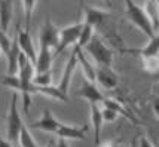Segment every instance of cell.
I'll use <instances>...</instances> for the list:
<instances>
[{
  "instance_id": "19",
  "label": "cell",
  "mask_w": 159,
  "mask_h": 147,
  "mask_svg": "<svg viewBox=\"0 0 159 147\" xmlns=\"http://www.w3.org/2000/svg\"><path fill=\"white\" fill-rule=\"evenodd\" d=\"M11 21H12V0H2L0 2V30L7 33Z\"/></svg>"
},
{
  "instance_id": "38",
  "label": "cell",
  "mask_w": 159,
  "mask_h": 147,
  "mask_svg": "<svg viewBox=\"0 0 159 147\" xmlns=\"http://www.w3.org/2000/svg\"><path fill=\"white\" fill-rule=\"evenodd\" d=\"M153 147H158V146H153Z\"/></svg>"
},
{
  "instance_id": "23",
  "label": "cell",
  "mask_w": 159,
  "mask_h": 147,
  "mask_svg": "<svg viewBox=\"0 0 159 147\" xmlns=\"http://www.w3.org/2000/svg\"><path fill=\"white\" fill-rule=\"evenodd\" d=\"M18 143H20L21 147H39L37 141L34 140V137L31 135L28 126L25 123L21 125V129H20V135H18Z\"/></svg>"
},
{
  "instance_id": "6",
  "label": "cell",
  "mask_w": 159,
  "mask_h": 147,
  "mask_svg": "<svg viewBox=\"0 0 159 147\" xmlns=\"http://www.w3.org/2000/svg\"><path fill=\"white\" fill-rule=\"evenodd\" d=\"M80 28H82V22H73L67 27L60 28L58 30V43H57L55 49H54V58L58 56L60 54H62V51L69 46H75L77 42V37L80 33Z\"/></svg>"
},
{
  "instance_id": "1",
  "label": "cell",
  "mask_w": 159,
  "mask_h": 147,
  "mask_svg": "<svg viewBox=\"0 0 159 147\" xmlns=\"http://www.w3.org/2000/svg\"><path fill=\"white\" fill-rule=\"evenodd\" d=\"M85 24L94 28V31L111 49L120 51L124 48V40L118 30V20L113 14L92 6H85Z\"/></svg>"
},
{
  "instance_id": "29",
  "label": "cell",
  "mask_w": 159,
  "mask_h": 147,
  "mask_svg": "<svg viewBox=\"0 0 159 147\" xmlns=\"http://www.w3.org/2000/svg\"><path fill=\"white\" fill-rule=\"evenodd\" d=\"M11 39H9V36L7 33H5L3 30H0V49H2V54H6L9 48H11Z\"/></svg>"
},
{
  "instance_id": "5",
  "label": "cell",
  "mask_w": 159,
  "mask_h": 147,
  "mask_svg": "<svg viewBox=\"0 0 159 147\" xmlns=\"http://www.w3.org/2000/svg\"><path fill=\"white\" fill-rule=\"evenodd\" d=\"M18 98H20V94L15 91L12 94L11 103H9V112H7V118H6V135H7V141L11 144H16L18 143L21 125L24 123V120L21 118L20 109H18Z\"/></svg>"
},
{
  "instance_id": "28",
  "label": "cell",
  "mask_w": 159,
  "mask_h": 147,
  "mask_svg": "<svg viewBox=\"0 0 159 147\" xmlns=\"http://www.w3.org/2000/svg\"><path fill=\"white\" fill-rule=\"evenodd\" d=\"M101 116H103V122H109V123L119 119L118 113L115 112V110H111V109H109V107H103L101 109Z\"/></svg>"
},
{
  "instance_id": "27",
  "label": "cell",
  "mask_w": 159,
  "mask_h": 147,
  "mask_svg": "<svg viewBox=\"0 0 159 147\" xmlns=\"http://www.w3.org/2000/svg\"><path fill=\"white\" fill-rule=\"evenodd\" d=\"M141 63H143V69L147 73H158V56H150V58H141Z\"/></svg>"
},
{
  "instance_id": "35",
  "label": "cell",
  "mask_w": 159,
  "mask_h": 147,
  "mask_svg": "<svg viewBox=\"0 0 159 147\" xmlns=\"http://www.w3.org/2000/svg\"><path fill=\"white\" fill-rule=\"evenodd\" d=\"M103 2L107 5V6H111V0H103Z\"/></svg>"
},
{
  "instance_id": "33",
  "label": "cell",
  "mask_w": 159,
  "mask_h": 147,
  "mask_svg": "<svg viewBox=\"0 0 159 147\" xmlns=\"http://www.w3.org/2000/svg\"><path fill=\"white\" fill-rule=\"evenodd\" d=\"M0 147H14L11 143L7 140H3V138H0Z\"/></svg>"
},
{
  "instance_id": "36",
  "label": "cell",
  "mask_w": 159,
  "mask_h": 147,
  "mask_svg": "<svg viewBox=\"0 0 159 147\" xmlns=\"http://www.w3.org/2000/svg\"><path fill=\"white\" fill-rule=\"evenodd\" d=\"M137 137H139V135H137ZM137 137L134 138V141H132V143H131V146H129V147H135V141H137Z\"/></svg>"
},
{
  "instance_id": "21",
  "label": "cell",
  "mask_w": 159,
  "mask_h": 147,
  "mask_svg": "<svg viewBox=\"0 0 159 147\" xmlns=\"http://www.w3.org/2000/svg\"><path fill=\"white\" fill-rule=\"evenodd\" d=\"M100 104L103 105V107H109V109H111V110H115L119 116H124V118H126V119H129L132 123H137V120L134 119L131 113L126 110V107H124V105L120 104V103H118L116 100H111V98H103V101H101Z\"/></svg>"
},
{
  "instance_id": "9",
  "label": "cell",
  "mask_w": 159,
  "mask_h": 147,
  "mask_svg": "<svg viewBox=\"0 0 159 147\" xmlns=\"http://www.w3.org/2000/svg\"><path fill=\"white\" fill-rule=\"evenodd\" d=\"M16 42H18V46H20L21 52L27 56L30 60V63L34 65L36 64V56H37V52H36L34 43H33V39L30 36V31L28 30H22V28L18 25V33H16Z\"/></svg>"
},
{
  "instance_id": "8",
  "label": "cell",
  "mask_w": 159,
  "mask_h": 147,
  "mask_svg": "<svg viewBox=\"0 0 159 147\" xmlns=\"http://www.w3.org/2000/svg\"><path fill=\"white\" fill-rule=\"evenodd\" d=\"M58 30H60V28L51 21V18H46L40 27V33H39V46L49 48V49H52V52H54L57 43H58Z\"/></svg>"
},
{
  "instance_id": "25",
  "label": "cell",
  "mask_w": 159,
  "mask_h": 147,
  "mask_svg": "<svg viewBox=\"0 0 159 147\" xmlns=\"http://www.w3.org/2000/svg\"><path fill=\"white\" fill-rule=\"evenodd\" d=\"M94 28L88 25V24H82V28H80V33H79V37H77V42H76V46L77 48H85L86 43L91 40V37L94 34Z\"/></svg>"
},
{
  "instance_id": "39",
  "label": "cell",
  "mask_w": 159,
  "mask_h": 147,
  "mask_svg": "<svg viewBox=\"0 0 159 147\" xmlns=\"http://www.w3.org/2000/svg\"><path fill=\"white\" fill-rule=\"evenodd\" d=\"M0 2H2V0H0Z\"/></svg>"
},
{
  "instance_id": "7",
  "label": "cell",
  "mask_w": 159,
  "mask_h": 147,
  "mask_svg": "<svg viewBox=\"0 0 159 147\" xmlns=\"http://www.w3.org/2000/svg\"><path fill=\"white\" fill-rule=\"evenodd\" d=\"M95 83H98L107 91H113L119 85V76L111 69V65H97L95 67Z\"/></svg>"
},
{
  "instance_id": "18",
  "label": "cell",
  "mask_w": 159,
  "mask_h": 147,
  "mask_svg": "<svg viewBox=\"0 0 159 147\" xmlns=\"http://www.w3.org/2000/svg\"><path fill=\"white\" fill-rule=\"evenodd\" d=\"M73 51L76 52L77 64L82 65V71L85 73V79H88L91 82H95V67H94V64L86 60V56L83 55V52H82V48H77L76 45H75Z\"/></svg>"
},
{
  "instance_id": "13",
  "label": "cell",
  "mask_w": 159,
  "mask_h": 147,
  "mask_svg": "<svg viewBox=\"0 0 159 147\" xmlns=\"http://www.w3.org/2000/svg\"><path fill=\"white\" fill-rule=\"evenodd\" d=\"M86 131L88 125L76 126V125H67V123H60L57 129V135L64 140H86Z\"/></svg>"
},
{
  "instance_id": "31",
  "label": "cell",
  "mask_w": 159,
  "mask_h": 147,
  "mask_svg": "<svg viewBox=\"0 0 159 147\" xmlns=\"http://www.w3.org/2000/svg\"><path fill=\"white\" fill-rule=\"evenodd\" d=\"M98 146H100V147H122L120 144H118V143H115V141H104L103 144L100 143Z\"/></svg>"
},
{
  "instance_id": "11",
  "label": "cell",
  "mask_w": 159,
  "mask_h": 147,
  "mask_svg": "<svg viewBox=\"0 0 159 147\" xmlns=\"http://www.w3.org/2000/svg\"><path fill=\"white\" fill-rule=\"evenodd\" d=\"M76 67H77V58H76V52L73 51L71 55H70V58H69V61H67V64H66V67H64L61 79H60V82L57 85L58 89H60L64 95H67V97H69V89H70V83H71V77L75 74Z\"/></svg>"
},
{
  "instance_id": "34",
  "label": "cell",
  "mask_w": 159,
  "mask_h": 147,
  "mask_svg": "<svg viewBox=\"0 0 159 147\" xmlns=\"http://www.w3.org/2000/svg\"><path fill=\"white\" fill-rule=\"evenodd\" d=\"M46 147H55V140H51L48 144H46Z\"/></svg>"
},
{
  "instance_id": "3",
  "label": "cell",
  "mask_w": 159,
  "mask_h": 147,
  "mask_svg": "<svg viewBox=\"0 0 159 147\" xmlns=\"http://www.w3.org/2000/svg\"><path fill=\"white\" fill-rule=\"evenodd\" d=\"M125 14H126V20L134 27L139 28L144 36H147L149 39H152L153 36L158 34V33H155L152 22L149 20V16L146 15L143 6L137 5L134 0H125Z\"/></svg>"
},
{
  "instance_id": "30",
  "label": "cell",
  "mask_w": 159,
  "mask_h": 147,
  "mask_svg": "<svg viewBox=\"0 0 159 147\" xmlns=\"http://www.w3.org/2000/svg\"><path fill=\"white\" fill-rule=\"evenodd\" d=\"M139 143H140V147H153L150 140L147 137H144V135H139Z\"/></svg>"
},
{
  "instance_id": "4",
  "label": "cell",
  "mask_w": 159,
  "mask_h": 147,
  "mask_svg": "<svg viewBox=\"0 0 159 147\" xmlns=\"http://www.w3.org/2000/svg\"><path fill=\"white\" fill-rule=\"evenodd\" d=\"M85 49L88 51V54L91 55V58L94 60L95 65H111L113 63V49L104 42L103 39L94 33L91 40L86 43Z\"/></svg>"
},
{
  "instance_id": "16",
  "label": "cell",
  "mask_w": 159,
  "mask_h": 147,
  "mask_svg": "<svg viewBox=\"0 0 159 147\" xmlns=\"http://www.w3.org/2000/svg\"><path fill=\"white\" fill-rule=\"evenodd\" d=\"M91 123L94 129V143L98 146L101 143V126H103V116H101V105L100 104H91Z\"/></svg>"
},
{
  "instance_id": "15",
  "label": "cell",
  "mask_w": 159,
  "mask_h": 147,
  "mask_svg": "<svg viewBox=\"0 0 159 147\" xmlns=\"http://www.w3.org/2000/svg\"><path fill=\"white\" fill-rule=\"evenodd\" d=\"M52 60H54L52 49L39 46V52H37V56H36L34 71H36V73L49 71V70H51V65H52Z\"/></svg>"
},
{
  "instance_id": "22",
  "label": "cell",
  "mask_w": 159,
  "mask_h": 147,
  "mask_svg": "<svg viewBox=\"0 0 159 147\" xmlns=\"http://www.w3.org/2000/svg\"><path fill=\"white\" fill-rule=\"evenodd\" d=\"M146 15L149 16V20L152 22V27L155 33H158L159 28V14H158V2L156 0H146V5L143 6Z\"/></svg>"
},
{
  "instance_id": "20",
  "label": "cell",
  "mask_w": 159,
  "mask_h": 147,
  "mask_svg": "<svg viewBox=\"0 0 159 147\" xmlns=\"http://www.w3.org/2000/svg\"><path fill=\"white\" fill-rule=\"evenodd\" d=\"M36 94H42L45 97L54 98V100H58V101H62V103H69V97L64 95L57 85H45V86H36Z\"/></svg>"
},
{
  "instance_id": "26",
  "label": "cell",
  "mask_w": 159,
  "mask_h": 147,
  "mask_svg": "<svg viewBox=\"0 0 159 147\" xmlns=\"http://www.w3.org/2000/svg\"><path fill=\"white\" fill-rule=\"evenodd\" d=\"M33 83L36 86H45V85L52 83V71H43V73H34Z\"/></svg>"
},
{
  "instance_id": "24",
  "label": "cell",
  "mask_w": 159,
  "mask_h": 147,
  "mask_svg": "<svg viewBox=\"0 0 159 147\" xmlns=\"http://www.w3.org/2000/svg\"><path fill=\"white\" fill-rule=\"evenodd\" d=\"M21 3H22V9H24V24H25L24 30L30 31L31 18H33V12L37 6V0H21Z\"/></svg>"
},
{
  "instance_id": "14",
  "label": "cell",
  "mask_w": 159,
  "mask_h": 147,
  "mask_svg": "<svg viewBox=\"0 0 159 147\" xmlns=\"http://www.w3.org/2000/svg\"><path fill=\"white\" fill-rule=\"evenodd\" d=\"M60 120L57 119L55 116L51 113V110H43L42 116L39 118V120H36L31 123V128L34 129H40V131H45V132H57L58 126H60Z\"/></svg>"
},
{
  "instance_id": "10",
  "label": "cell",
  "mask_w": 159,
  "mask_h": 147,
  "mask_svg": "<svg viewBox=\"0 0 159 147\" xmlns=\"http://www.w3.org/2000/svg\"><path fill=\"white\" fill-rule=\"evenodd\" d=\"M120 54H131V55H137L141 58H150V56H158L159 52V37L158 34L153 36L152 39H149V42L143 48H122L119 51Z\"/></svg>"
},
{
  "instance_id": "2",
  "label": "cell",
  "mask_w": 159,
  "mask_h": 147,
  "mask_svg": "<svg viewBox=\"0 0 159 147\" xmlns=\"http://www.w3.org/2000/svg\"><path fill=\"white\" fill-rule=\"evenodd\" d=\"M34 73H36L34 65L30 63V60L21 52L20 58H18V71H16V76L20 79V89H18V94L22 95V109H24L25 114L30 113L31 95L36 94V85L33 83Z\"/></svg>"
},
{
  "instance_id": "32",
  "label": "cell",
  "mask_w": 159,
  "mask_h": 147,
  "mask_svg": "<svg viewBox=\"0 0 159 147\" xmlns=\"http://www.w3.org/2000/svg\"><path fill=\"white\" fill-rule=\"evenodd\" d=\"M55 147H70V146L67 144V141L64 140V138H58V141H57Z\"/></svg>"
},
{
  "instance_id": "17",
  "label": "cell",
  "mask_w": 159,
  "mask_h": 147,
  "mask_svg": "<svg viewBox=\"0 0 159 147\" xmlns=\"http://www.w3.org/2000/svg\"><path fill=\"white\" fill-rule=\"evenodd\" d=\"M20 54H21V49L18 46V42H16V37L14 40L11 42V48L7 51L6 54V61H7V74H16L18 71V58H20Z\"/></svg>"
},
{
  "instance_id": "12",
  "label": "cell",
  "mask_w": 159,
  "mask_h": 147,
  "mask_svg": "<svg viewBox=\"0 0 159 147\" xmlns=\"http://www.w3.org/2000/svg\"><path fill=\"white\" fill-rule=\"evenodd\" d=\"M77 95L80 98H83V100H86L89 104H100L104 98L101 91L97 88L95 82H91L88 79H83V83H82V86L79 88Z\"/></svg>"
},
{
  "instance_id": "37",
  "label": "cell",
  "mask_w": 159,
  "mask_h": 147,
  "mask_svg": "<svg viewBox=\"0 0 159 147\" xmlns=\"http://www.w3.org/2000/svg\"><path fill=\"white\" fill-rule=\"evenodd\" d=\"M0 54H2V49H0Z\"/></svg>"
}]
</instances>
